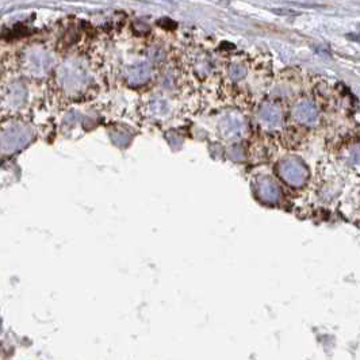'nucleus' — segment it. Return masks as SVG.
<instances>
[{
  "mask_svg": "<svg viewBox=\"0 0 360 360\" xmlns=\"http://www.w3.org/2000/svg\"><path fill=\"white\" fill-rule=\"evenodd\" d=\"M257 194L264 202H278L280 197V191L279 187L276 186L274 180L270 179V177H261L259 182H257Z\"/></svg>",
  "mask_w": 360,
  "mask_h": 360,
  "instance_id": "obj_2",
  "label": "nucleus"
},
{
  "mask_svg": "<svg viewBox=\"0 0 360 360\" xmlns=\"http://www.w3.org/2000/svg\"><path fill=\"white\" fill-rule=\"evenodd\" d=\"M245 75V69L241 65H233L230 69V76L233 77L234 80H239Z\"/></svg>",
  "mask_w": 360,
  "mask_h": 360,
  "instance_id": "obj_7",
  "label": "nucleus"
},
{
  "mask_svg": "<svg viewBox=\"0 0 360 360\" xmlns=\"http://www.w3.org/2000/svg\"><path fill=\"white\" fill-rule=\"evenodd\" d=\"M222 127H224V131L226 133V135H230V137H236L239 135V133L243 130V123L234 118H226L222 122Z\"/></svg>",
  "mask_w": 360,
  "mask_h": 360,
  "instance_id": "obj_6",
  "label": "nucleus"
},
{
  "mask_svg": "<svg viewBox=\"0 0 360 360\" xmlns=\"http://www.w3.org/2000/svg\"><path fill=\"white\" fill-rule=\"evenodd\" d=\"M260 118L261 121L267 122L268 125H278L282 119V113L276 106L268 103L261 107Z\"/></svg>",
  "mask_w": 360,
  "mask_h": 360,
  "instance_id": "obj_4",
  "label": "nucleus"
},
{
  "mask_svg": "<svg viewBox=\"0 0 360 360\" xmlns=\"http://www.w3.org/2000/svg\"><path fill=\"white\" fill-rule=\"evenodd\" d=\"M317 117H318L317 108L310 102H301L294 108V118L298 122L305 123V125H310V123L315 122L317 121Z\"/></svg>",
  "mask_w": 360,
  "mask_h": 360,
  "instance_id": "obj_3",
  "label": "nucleus"
},
{
  "mask_svg": "<svg viewBox=\"0 0 360 360\" xmlns=\"http://www.w3.org/2000/svg\"><path fill=\"white\" fill-rule=\"evenodd\" d=\"M279 173L284 182L294 187H299L307 179V169L301 160L295 157L284 158L279 165Z\"/></svg>",
  "mask_w": 360,
  "mask_h": 360,
  "instance_id": "obj_1",
  "label": "nucleus"
},
{
  "mask_svg": "<svg viewBox=\"0 0 360 360\" xmlns=\"http://www.w3.org/2000/svg\"><path fill=\"white\" fill-rule=\"evenodd\" d=\"M150 75V68L146 64H140L134 68H130L129 69V73H127V79L134 83V84H140L142 81H145Z\"/></svg>",
  "mask_w": 360,
  "mask_h": 360,
  "instance_id": "obj_5",
  "label": "nucleus"
}]
</instances>
